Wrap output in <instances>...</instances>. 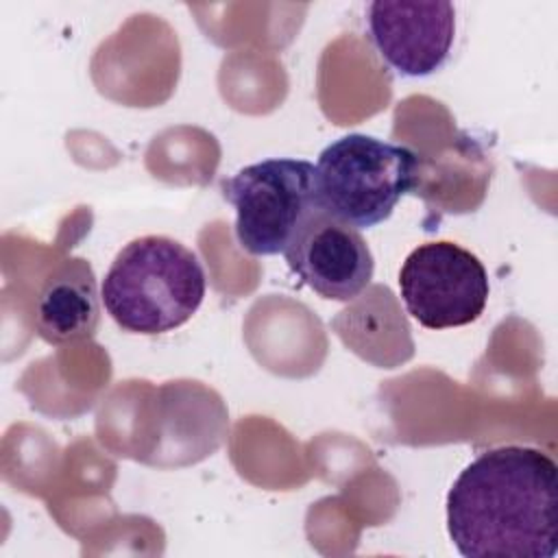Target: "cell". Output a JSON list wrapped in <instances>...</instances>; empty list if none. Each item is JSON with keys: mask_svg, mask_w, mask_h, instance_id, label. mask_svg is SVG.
Wrapping results in <instances>:
<instances>
[{"mask_svg": "<svg viewBox=\"0 0 558 558\" xmlns=\"http://www.w3.org/2000/svg\"><path fill=\"white\" fill-rule=\"evenodd\" d=\"M366 26L377 54L401 76L438 72L456 37V9L447 0H375Z\"/></svg>", "mask_w": 558, "mask_h": 558, "instance_id": "6", "label": "cell"}, {"mask_svg": "<svg viewBox=\"0 0 558 558\" xmlns=\"http://www.w3.org/2000/svg\"><path fill=\"white\" fill-rule=\"evenodd\" d=\"M100 318L96 277L85 259H65L44 279L33 310V325L48 344H68L94 336Z\"/></svg>", "mask_w": 558, "mask_h": 558, "instance_id": "8", "label": "cell"}, {"mask_svg": "<svg viewBox=\"0 0 558 558\" xmlns=\"http://www.w3.org/2000/svg\"><path fill=\"white\" fill-rule=\"evenodd\" d=\"M205 288L194 251L168 235H142L113 257L100 299L122 331L155 336L185 325L201 307Z\"/></svg>", "mask_w": 558, "mask_h": 558, "instance_id": "2", "label": "cell"}, {"mask_svg": "<svg viewBox=\"0 0 558 558\" xmlns=\"http://www.w3.org/2000/svg\"><path fill=\"white\" fill-rule=\"evenodd\" d=\"M316 168L307 159L270 157L222 181L235 209V240L251 255H283L303 225L320 209Z\"/></svg>", "mask_w": 558, "mask_h": 558, "instance_id": "4", "label": "cell"}, {"mask_svg": "<svg viewBox=\"0 0 558 558\" xmlns=\"http://www.w3.org/2000/svg\"><path fill=\"white\" fill-rule=\"evenodd\" d=\"M314 168L318 207L357 231L388 220L418 177L414 150L366 133L338 137Z\"/></svg>", "mask_w": 558, "mask_h": 558, "instance_id": "3", "label": "cell"}, {"mask_svg": "<svg viewBox=\"0 0 558 558\" xmlns=\"http://www.w3.org/2000/svg\"><path fill=\"white\" fill-rule=\"evenodd\" d=\"M290 270L318 296L351 301L360 296L375 270L362 233L318 209L283 253Z\"/></svg>", "mask_w": 558, "mask_h": 558, "instance_id": "7", "label": "cell"}, {"mask_svg": "<svg viewBox=\"0 0 558 558\" xmlns=\"http://www.w3.org/2000/svg\"><path fill=\"white\" fill-rule=\"evenodd\" d=\"M556 462L534 447L480 453L447 493V532L466 558H554Z\"/></svg>", "mask_w": 558, "mask_h": 558, "instance_id": "1", "label": "cell"}, {"mask_svg": "<svg viewBox=\"0 0 558 558\" xmlns=\"http://www.w3.org/2000/svg\"><path fill=\"white\" fill-rule=\"evenodd\" d=\"M403 305L427 329L475 323L488 301V272L477 255L456 242L418 244L399 270Z\"/></svg>", "mask_w": 558, "mask_h": 558, "instance_id": "5", "label": "cell"}]
</instances>
